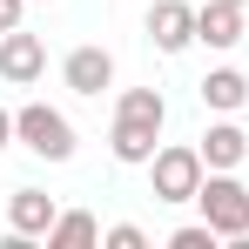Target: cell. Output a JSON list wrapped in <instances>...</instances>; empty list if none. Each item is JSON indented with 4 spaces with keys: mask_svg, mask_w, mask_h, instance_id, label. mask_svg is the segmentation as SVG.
Wrapping results in <instances>:
<instances>
[{
    "mask_svg": "<svg viewBox=\"0 0 249 249\" xmlns=\"http://www.w3.org/2000/svg\"><path fill=\"white\" fill-rule=\"evenodd\" d=\"M215 243H222V236H215L209 222H182V229L168 236V249H215Z\"/></svg>",
    "mask_w": 249,
    "mask_h": 249,
    "instance_id": "obj_14",
    "label": "cell"
},
{
    "mask_svg": "<svg viewBox=\"0 0 249 249\" xmlns=\"http://www.w3.org/2000/svg\"><path fill=\"white\" fill-rule=\"evenodd\" d=\"M94 243H101V222L88 209H61L54 229H47V249H94Z\"/></svg>",
    "mask_w": 249,
    "mask_h": 249,
    "instance_id": "obj_12",
    "label": "cell"
},
{
    "mask_svg": "<svg viewBox=\"0 0 249 249\" xmlns=\"http://www.w3.org/2000/svg\"><path fill=\"white\" fill-rule=\"evenodd\" d=\"M54 215H61V202H54L47 189H34V182H20V189L7 196V229H14V236H27V243H47Z\"/></svg>",
    "mask_w": 249,
    "mask_h": 249,
    "instance_id": "obj_7",
    "label": "cell"
},
{
    "mask_svg": "<svg viewBox=\"0 0 249 249\" xmlns=\"http://www.w3.org/2000/svg\"><path fill=\"white\" fill-rule=\"evenodd\" d=\"M196 94H202L209 115H236V108L249 101V74L243 68H209L202 81H196Z\"/></svg>",
    "mask_w": 249,
    "mask_h": 249,
    "instance_id": "obj_11",
    "label": "cell"
},
{
    "mask_svg": "<svg viewBox=\"0 0 249 249\" xmlns=\"http://www.w3.org/2000/svg\"><path fill=\"white\" fill-rule=\"evenodd\" d=\"M101 243L108 249H148V229L142 222H115V229H101Z\"/></svg>",
    "mask_w": 249,
    "mask_h": 249,
    "instance_id": "obj_15",
    "label": "cell"
},
{
    "mask_svg": "<svg viewBox=\"0 0 249 249\" xmlns=\"http://www.w3.org/2000/svg\"><path fill=\"white\" fill-rule=\"evenodd\" d=\"M41 74H47V41L41 34H27V27L0 34V81L7 88H34Z\"/></svg>",
    "mask_w": 249,
    "mask_h": 249,
    "instance_id": "obj_5",
    "label": "cell"
},
{
    "mask_svg": "<svg viewBox=\"0 0 249 249\" xmlns=\"http://www.w3.org/2000/svg\"><path fill=\"white\" fill-rule=\"evenodd\" d=\"M115 115H128V122H168V101H162V88H122L115 94Z\"/></svg>",
    "mask_w": 249,
    "mask_h": 249,
    "instance_id": "obj_13",
    "label": "cell"
},
{
    "mask_svg": "<svg viewBox=\"0 0 249 249\" xmlns=\"http://www.w3.org/2000/svg\"><path fill=\"white\" fill-rule=\"evenodd\" d=\"M14 142H20V135H14V108H0V155H7Z\"/></svg>",
    "mask_w": 249,
    "mask_h": 249,
    "instance_id": "obj_17",
    "label": "cell"
},
{
    "mask_svg": "<svg viewBox=\"0 0 249 249\" xmlns=\"http://www.w3.org/2000/svg\"><path fill=\"white\" fill-rule=\"evenodd\" d=\"M229 7H249V0H229Z\"/></svg>",
    "mask_w": 249,
    "mask_h": 249,
    "instance_id": "obj_18",
    "label": "cell"
},
{
    "mask_svg": "<svg viewBox=\"0 0 249 249\" xmlns=\"http://www.w3.org/2000/svg\"><path fill=\"white\" fill-rule=\"evenodd\" d=\"M148 47L155 54H189L196 47V7L189 0H155L148 7Z\"/></svg>",
    "mask_w": 249,
    "mask_h": 249,
    "instance_id": "obj_6",
    "label": "cell"
},
{
    "mask_svg": "<svg viewBox=\"0 0 249 249\" xmlns=\"http://www.w3.org/2000/svg\"><path fill=\"white\" fill-rule=\"evenodd\" d=\"M196 209H202V222L222 236V243H243L249 236V189L236 168H209L202 189H196Z\"/></svg>",
    "mask_w": 249,
    "mask_h": 249,
    "instance_id": "obj_2",
    "label": "cell"
},
{
    "mask_svg": "<svg viewBox=\"0 0 249 249\" xmlns=\"http://www.w3.org/2000/svg\"><path fill=\"white\" fill-rule=\"evenodd\" d=\"M14 135H20V148L27 155H41V162H74V148H81V135H74V122L61 115V108H47V101H20L14 108Z\"/></svg>",
    "mask_w": 249,
    "mask_h": 249,
    "instance_id": "obj_1",
    "label": "cell"
},
{
    "mask_svg": "<svg viewBox=\"0 0 249 249\" xmlns=\"http://www.w3.org/2000/svg\"><path fill=\"white\" fill-rule=\"evenodd\" d=\"M20 14H27V0H0V34H14V27H20Z\"/></svg>",
    "mask_w": 249,
    "mask_h": 249,
    "instance_id": "obj_16",
    "label": "cell"
},
{
    "mask_svg": "<svg viewBox=\"0 0 249 249\" xmlns=\"http://www.w3.org/2000/svg\"><path fill=\"white\" fill-rule=\"evenodd\" d=\"M61 88H68V94H81V101H101V94L115 88V54H108V47H94V41L68 47V61H61Z\"/></svg>",
    "mask_w": 249,
    "mask_h": 249,
    "instance_id": "obj_4",
    "label": "cell"
},
{
    "mask_svg": "<svg viewBox=\"0 0 249 249\" xmlns=\"http://www.w3.org/2000/svg\"><path fill=\"white\" fill-rule=\"evenodd\" d=\"M155 148H162V128H155V122H128V115L108 122V155H115L122 168H148Z\"/></svg>",
    "mask_w": 249,
    "mask_h": 249,
    "instance_id": "obj_8",
    "label": "cell"
},
{
    "mask_svg": "<svg viewBox=\"0 0 249 249\" xmlns=\"http://www.w3.org/2000/svg\"><path fill=\"white\" fill-rule=\"evenodd\" d=\"M196 41L209 54H229V47L243 41V7H229V0H202L196 7Z\"/></svg>",
    "mask_w": 249,
    "mask_h": 249,
    "instance_id": "obj_10",
    "label": "cell"
},
{
    "mask_svg": "<svg viewBox=\"0 0 249 249\" xmlns=\"http://www.w3.org/2000/svg\"><path fill=\"white\" fill-rule=\"evenodd\" d=\"M196 148H202L209 168H243V162H249V128L236 122V115H215V122L202 128V142H196Z\"/></svg>",
    "mask_w": 249,
    "mask_h": 249,
    "instance_id": "obj_9",
    "label": "cell"
},
{
    "mask_svg": "<svg viewBox=\"0 0 249 249\" xmlns=\"http://www.w3.org/2000/svg\"><path fill=\"white\" fill-rule=\"evenodd\" d=\"M202 175H209V162H202V148H196V142H162V148H155V162H148V189H155V202L182 209V202H196Z\"/></svg>",
    "mask_w": 249,
    "mask_h": 249,
    "instance_id": "obj_3",
    "label": "cell"
}]
</instances>
